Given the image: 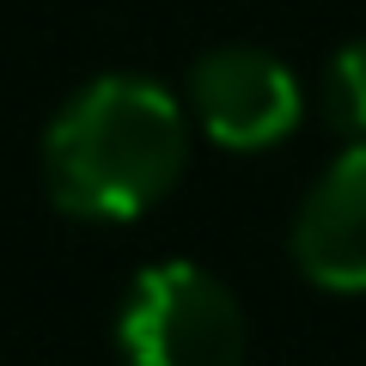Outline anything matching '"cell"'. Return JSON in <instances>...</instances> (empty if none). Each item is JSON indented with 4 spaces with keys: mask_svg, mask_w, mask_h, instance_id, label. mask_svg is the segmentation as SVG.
<instances>
[{
    "mask_svg": "<svg viewBox=\"0 0 366 366\" xmlns=\"http://www.w3.org/2000/svg\"><path fill=\"white\" fill-rule=\"evenodd\" d=\"M183 104L141 74H104L79 86L43 134V183L55 208L98 226H122L159 208L183 177Z\"/></svg>",
    "mask_w": 366,
    "mask_h": 366,
    "instance_id": "1",
    "label": "cell"
},
{
    "mask_svg": "<svg viewBox=\"0 0 366 366\" xmlns=\"http://www.w3.org/2000/svg\"><path fill=\"white\" fill-rule=\"evenodd\" d=\"M129 366H244V312L202 262H153L117 317Z\"/></svg>",
    "mask_w": 366,
    "mask_h": 366,
    "instance_id": "2",
    "label": "cell"
},
{
    "mask_svg": "<svg viewBox=\"0 0 366 366\" xmlns=\"http://www.w3.org/2000/svg\"><path fill=\"white\" fill-rule=\"evenodd\" d=\"M189 110L208 129V141L232 153H262L300 129V79L281 55L257 43H220L189 67Z\"/></svg>",
    "mask_w": 366,
    "mask_h": 366,
    "instance_id": "3",
    "label": "cell"
},
{
    "mask_svg": "<svg viewBox=\"0 0 366 366\" xmlns=\"http://www.w3.org/2000/svg\"><path fill=\"white\" fill-rule=\"evenodd\" d=\"M293 262L312 287L366 293V141H354L300 202Z\"/></svg>",
    "mask_w": 366,
    "mask_h": 366,
    "instance_id": "4",
    "label": "cell"
},
{
    "mask_svg": "<svg viewBox=\"0 0 366 366\" xmlns=\"http://www.w3.org/2000/svg\"><path fill=\"white\" fill-rule=\"evenodd\" d=\"M317 104H324L330 129H342V134H354V141H366V43H342V49L330 55Z\"/></svg>",
    "mask_w": 366,
    "mask_h": 366,
    "instance_id": "5",
    "label": "cell"
}]
</instances>
